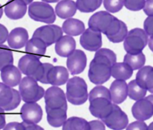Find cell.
Segmentation results:
<instances>
[{
    "label": "cell",
    "instance_id": "cell-34",
    "mask_svg": "<svg viewBox=\"0 0 153 130\" xmlns=\"http://www.w3.org/2000/svg\"><path fill=\"white\" fill-rule=\"evenodd\" d=\"M97 98H105L107 99L111 100L109 89L103 86H97L94 87L88 95V100L91 101Z\"/></svg>",
    "mask_w": 153,
    "mask_h": 130
},
{
    "label": "cell",
    "instance_id": "cell-41",
    "mask_svg": "<svg viewBox=\"0 0 153 130\" xmlns=\"http://www.w3.org/2000/svg\"><path fill=\"white\" fill-rule=\"evenodd\" d=\"M144 31L148 36L152 37L153 36V16H148L144 21L143 23Z\"/></svg>",
    "mask_w": 153,
    "mask_h": 130
},
{
    "label": "cell",
    "instance_id": "cell-14",
    "mask_svg": "<svg viewBox=\"0 0 153 130\" xmlns=\"http://www.w3.org/2000/svg\"><path fill=\"white\" fill-rule=\"evenodd\" d=\"M21 118L24 123L37 124L43 118V110L37 103H25L20 110Z\"/></svg>",
    "mask_w": 153,
    "mask_h": 130
},
{
    "label": "cell",
    "instance_id": "cell-19",
    "mask_svg": "<svg viewBox=\"0 0 153 130\" xmlns=\"http://www.w3.org/2000/svg\"><path fill=\"white\" fill-rule=\"evenodd\" d=\"M0 71L2 83L9 87L16 86L22 80V73L17 67L13 65H7Z\"/></svg>",
    "mask_w": 153,
    "mask_h": 130
},
{
    "label": "cell",
    "instance_id": "cell-15",
    "mask_svg": "<svg viewBox=\"0 0 153 130\" xmlns=\"http://www.w3.org/2000/svg\"><path fill=\"white\" fill-rule=\"evenodd\" d=\"M67 65L69 71L73 75L83 72L87 65V56L82 50H75L67 57Z\"/></svg>",
    "mask_w": 153,
    "mask_h": 130
},
{
    "label": "cell",
    "instance_id": "cell-39",
    "mask_svg": "<svg viewBox=\"0 0 153 130\" xmlns=\"http://www.w3.org/2000/svg\"><path fill=\"white\" fill-rule=\"evenodd\" d=\"M128 28H127V25H126L125 22H123L121 27V29L120 30V31L118 32V34L117 35H115L114 37H111V39H109L111 43H120L121 42H123L124 40L126 37L127 34H128Z\"/></svg>",
    "mask_w": 153,
    "mask_h": 130
},
{
    "label": "cell",
    "instance_id": "cell-31",
    "mask_svg": "<svg viewBox=\"0 0 153 130\" xmlns=\"http://www.w3.org/2000/svg\"><path fill=\"white\" fill-rule=\"evenodd\" d=\"M102 0H76V7L82 13H91L101 6Z\"/></svg>",
    "mask_w": 153,
    "mask_h": 130
},
{
    "label": "cell",
    "instance_id": "cell-1",
    "mask_svg": "<svg viewBox=\"0 0 153 130\" xmlns=\"http://www.w3.org/2000/svg\"><path fill=\"white\" fill-rule=\"evenodd\" d=\"M117 62V55L108 48L97 51L94 59L90 63L88 77L91 83L102 85L111 77V67Z\"/></svg>",
    "mask_w": 153,
    "mask_h": 130
},
{
    "label": "cell",
    "instance_id": "cell-13",
    "mask_svg": "<svg viewBox=\"0 0 153 130\" xmlns=\"http://www.w3.org/2000/svg\"><path fill=\"white\" fill-rule=\"evenodd\" d=\"M42 65L40 57L33 54L22 56L18 62V68L21 73L34 78Z\"/></svg>",
    "mask_w": 153,
    "mask_h": 130
},
{
    "label": "cell",
    "instance_id": "cell-27",
    "mask_svg": "<svg viewBox=\"0 0 153 130\" xmlns=\"http://www.w3.org/2000/svg\"><path fill=\"white\" fill-rule=\"evenodd\" d=\"M46 48L47 46L44 42L37 37H32L31 40H28L25 45V51L38 57L45 54Z\"/></svg>",
    "mask_w": 153,
    "mask_h": 130
},
{
    "label": "cell",
    "instance_id": "cell-4",
    "mask_svg": "<svg viewBox=\"0 0 153 130\" xmlns=\"http://www.w3.org/2000/svg\"><path fill=\"white\" fill-rule=\"evenodd\" d=\"M148 35L141 28H134L128 32L124 40L123 47L127 54H137L141 53L148 44Z\"/></svg>",
    "mask_w": 153,
    "mask_h": 130
},
{
    "label": "cell",
    "instance_id": "cell-12",
    "mask_svg": "<svg viewBox=\"0 0 153 130\" xmlns=\"http://www.w3.org/2000/svg\"><path fill=\"white\" fill-rule=\"evenodd\" d=\"M80 44L89 51H97L101 48L102 45V33L91 30L85 29L80 37Z\"/></svg>",
    "mask_w": 153,
    "mask_h": 130
},
{
    "label": "cell",
    "instance_id": "cell-29",
    "mask_svg": "<svg viewBox=\"0 0 153 130\" xmlns=\"http://www.w3.org/2000/svg\"><path fill=\"white\" fill-rule=\"evenodd\" d=\"M89 122L79 117L67 119L62 126V130H89Z\"/></svg>",
    "mask_w": 153,
    "mask_h": 130
},
{
    "label": "cell",
    "instance_id": "cell-3",
    "mask_svg": "<svg viewBox=\"0 0 153 130\" xmlns=\"http://www.w3.org/2000/svg\"><path fill=\"white\" fill-rule=\"evenodd\" d=\"M19 89L21 99L25 103H36L43 98L45 94L43 88L39 86L37 80L29 76L21 80Z\"/></svg>",
    "mask_w": 153,
    "mask_h": 130
},
{
    "label": "cell",
    "instance_id": "cell-46",
    "mask_svg": "<svg viewBox=\"0 0 153 130\" xmlns=\"http://www.w3.org/2000/svg\"><path fill=\"white\" fill-rule=\"evenodd\" d=\"M22 123L25 126V130H44L43 128L37 124H30V123H24V122H22Z\"/></svg>",
    "mask_w": 153,
    "mask_h": 130
},
{
    "label": "cell",
    "instance_id": "cell-48",
    "mask_svg": "<svg viewBox=\"0 0 153 130\" xmlns=\"http://www.w3.org/2000/svg\"><path fill=\"white\" fill-rule=\"evenodd\" d=\"M148 45H149V47L150 48V50L153 52V36L149 37V40H148Z\"/></svg>",
    "mask_w": 153,
    "mask_h": 130
},
{
    "label": "cell",
    "instance_id": "cell-38",
    "mask_svg": "<svg viewBox=\"0 0 153 130\" xmlns=\"http://www.w3.org/2000/svg\"><path fill=\"white\" fill-rule=\"evenodd\" d=\"M146 0H124V6L132 11L142 10L145 5Z\"/></svg>",
    "mask_w": 153,
    "mask_h": 130
},
{
    "label": "cell",
    "instance_id": "cell-11",
    "mask_svg": "<svg viewBox=\"0 0 153 130\" xmlns=\"http://www.w3.org/2000/svg\"><path fill=\"white\" fill-rule=\"evenodd\" d=\"M89 110L91 115L99 119L105 118L113 110L111 100L105 98H97L90 101Z\"/></svg>",
    "mask_w": 153,
    "mask_h": 130
},
{
    "label": "cell",
    "instance_id": "cell-2",
    "mask_svg": "<svg viewBox=\"0 0 153 130\" xmlns=\"http://www.w3.org/2000/svg\"><path fill=\"white\" fill-rule=\"evenodd\" d=\"M67 99L70 104L80 106L88 100V86L83 78L74 77L67 83Z\"/></svg>",
    "mask_w": 153,
    "mask_h": 130
},
{
    "label": "cell",
    "instance_id": "cell-8",
    "mask_svg": "<svg viewBox=\"0 0 153 130\" xmlns=\"http://www.w3.org/2000/svg\"><path fill=\"white\" fill-rule=\"evenodd\" d=\"M102 121L112 130H123L128 125L127 115L121 109L120 107L114 104H113V110L111 114L102 119Z\"/></svg>",
    "mask_w": 153,
    "mask_h": 130
},
{
    "label": "cell",
    "instance_id": "cell-24",
    "mask_svg": "<svg viewBox=\"0 0 153 130\" xmlns=\"http://www.w3.org/2000/svg\"><path fill=\"white\" fill-rule=\"evenodd\" d=\"M47 114V121L53 127H61L67 119V108H60L51 109L46 108Z\"/></svg>",
    "mask_w": 153,
    "mask_h": 130
},
{
    "label": "cell",
    "instance_id": "cell-25",
    "mask_svg": "<svg viewBox=\"0 0 153 130\" xmlns=\"http://www.w3.org/2000/svg\"><path fill=\"white\" fill-rule=\"evenodd\" d=\"M61 28L63 32L70 37L82 35V33L85 31L84 22L79 19H73V18H70L64 21Z\"/></svg>",
    "mask_w": 153,
    "mask_h": 130
},
{
    "label": "cell",
    "instance_id": "cell-51",
    "mask_svg": "<svg viewBox=\"0 0 153 130\" xmlns=\"http://www.w3.org/2000/svg\"><path fill=\"white\" fill-rule=\"evenodd\" d=\"M3 12H4L3 11V8H2V7H1V4H0V19H1V16H2Z\"/></svg>",
    "mask_w": 153,
    "mask_h": 130
},
{
    "label": "cell",
    "instance_id": "cell-5",
    "mask_svg": "<svg viewBox=\"0 0 153 130\" xmlns=\"http://www.w3.org/2000/svg\"><path fill=\"white\" fill-rule=\"evenodd\" d=\"M28 16L31 19L46 24H52L56 19L53 7L49 3L34 1L28 6Z\"/></svg>",
    "mask_w": 153,
    "mask_h": 130
},
{
    "label": "cell",
    "instance_id": "cell-30",
    "mask_svg": "<svg viewBox=\"0 0 153 130\" xmlns=\"http://www.w3.org/2000/svg\"><path fill=\"white\" fill-rule=\"evenodd\" d=\"M123 62L128 64L133 70H137L144 66L146 62V57L143 52L137 54H126L124 57Z\"/></svg>",
    "mask_w": 153,
    "mask_h": 130
},
{
    "label": "cell",
    "instance_id": "cell-32",
    "mask_svg": "<svg viewBox=\"0 0 153 130\" xmlns=\"http://www.w3.org/2000/svg\"><path fill=\"white\" fill-rule=\"evenodd\" d=\"M147 90L139 86L135 80H133L128 84V96L131 100L137 101L144 98Z\"/></svg>",
    "mask_w": 153,
    "mask_h": 130
},
{
    "label": "cell",
    "instance_id": "cell-7",
    "mask_svg": "<svg viewBox=\"0 0 153 130\" xmlns=\"http://www.w3.org/2000/svg\"><path fill=\"white\" fill-rule=\"evenodd\" d=\"M62 36L63 31L61 27L49 24L37 28L34 32L32 37L40 38L48 47L56 43Z\"/></svg>",
    "mask_w": 153,
    "mask_h": 130
},
{
    "label": "cell",
    "instance_id": "cell-42",
    "mask_svg": "<svg viewBox=\"0 0 153 130\" xmlns=\"http://www.w3.org/2000/svg\"><path fill=\"white\" fill-rule=\"evenodd\" d=\"M89 130H105V125L102 120H95L89 122Z\"/></svg>",
    "mask_w": 153,
    "mask_h": 130
},
{
    "label": "cell",
    "instance_id": "cell-37",
    "mask_svg": "<svg viewBox=\"0 0 153 130\" xmlns=\"http://www.w3.org/2000/svg\"><path fill=\"white\" fill-rule=\"evenodd\" d=\"M123 23V22L120 19H118L117 18L115 17L114 21L112 22V23L111 24V25L109 26V28H108L107 31L104 33L105 35L108 37V39H111V37H114L115 35L118 34V32L120 31V30L121 29V27H122Z\"/></svg>",
    "mask_w": 153,
    "mask_h": 130
},
{
    "label": "cell",
    "instance_id": "cell-18",
    "mask_svg": "<svg viewBox=\"0 0 153 130\" xmlns=\"http://www.w3.org/2000/svg\"><path fill=\"white\" fill-rule=\"evenodd\" d=\"M27 9V4L22 0H10L4 7V13L10 19L17 20L25 16Z\"/></svg>",
    "mask_w": 153,
    "mask_h": 130
},
{
    "label": "cell",
    "instance_id": "cell-47",
    "mask_svg": "<svg viewBox=\"0 0 153 130\" xmlns=\"http://www.w3.org/2000/svg\"><path fill=\"white\" fill-rule=\"evenodd\" d=\"M6 125L5 114H4V109L0 108V130L2 129Z\"/></svg>",
    "mask_w": 153,
    "mask_h": 130
},
{
    "label": "cell",
    "instance_id": "cell-36",
    "mask_svg": "<svg viewBox=\"0 0 153 130\" xmlns=\"http://www.w3.org/2000/svg\"><path fill=\"white\" fill-rule=\"evenodd\" d=\"M105 8L110 13L119 12L124 6V0H102Z\"/></svg>",
    "mask_w": 153,
    "mask_h": 130
},
{
    "label": "cell",
    "instance_id": "cell-35",
    "mask_svg": "<svg viewBox=\"0 0 153 130\" xmlns=\"http://www.w3.org/2000/svg\"><path fill=\"white\" fill-rule=\"evenodd\" d=\"M52 66L53 65L52 64L48 63V62H44V63L42 62V65L40 66V68L39 69L38 72L37 73L35 77H34V80L40 82V83H43V84H49L47 79L48 73H49V70L52 68Z\"/></svg>",
    "mask_w": 153,
    "mask_h": 130
},
{
    "label": "cell",
    "instance_id": "cell-21",
    "mask_svg": "<svg viewBox=\"0 0 153 130\" xmlns=\"http://www.w3.org/2000/svg\"><path fill=\"white\" fill-rule=\"evenodd\" d=\"M48 83L55 86H61L69 80V71L64 66H52L48 73Z\"/></svg>",
    "mask_w": 153,
    "mask_h": 130
},
{
    "label": "cell",
    "instance_id": "cell-52",
    "mask_svg": "<svg viewBox=\"0 0 153 130\" xmlns=\"http://www.w3.org/2000/svg\"><path fill=\"white\" fill-rule=\"evenodd\" d=\"M147 130H153V122H152V123L149 124V126H148Z\"/></svg>",
    "mask_w": 153,
    "mask_h": 130
},
{
    "label": "cell",
    "instance_id": "cell-6",
    "mask_svg": "<svg viewBox=\"0 0 153 130\" xmlns=\"http://www.w3.org/2000/svg\"><path fill=\"white\" fill-rule=\"evenodd\" d=\"M46 108L55 109L67 108V97L64 91L58 86H52L46 89L44 94Z\"/></svg>",
    "mask_w": 153,
    "mask_h": 130
},
{
    "label": "cell",
    "instance_id": "cell-33",
    "mask_svg": "<svg viewBox=\"0 0 153 130\" xmlns=\"http://www.w3.org/2000/svg\"><path fill=\"white\" fill-rule=\"evenodd\" d=\"M13 57L12 51L5 45L0 46V71L8 65H13Z\"/></svg>",
    "mask_w": 153,
    "mask_h": 130
},
{
    "label": "cell",
    "instance_id": "cell-44",
    "mask_svg": "<svg viewBox=\"0 0 153 130\" xmlns=\"http://www.w3.org/2000/svg\"><path fill=\"white\" fill-rule=\"evenodd\" d=\"M8 34L7 28L4 25L0 24V46L3 45L4 42L7 41Z\"/></svg>",
    "mask_w": 153,
    "mask_h": 130
},
{
    "label": "cell",
    "instance_id": "cell-43",
    "mask_svg": "<svg viewBox=\"0 0 153 130\" xmlns=\"http://www.w3.org/2000/svg\"><path fill=\"white\" fill-rule=\"evenodd\" d=\"M2 130H25V126L22 123L11 122L6 124Z\"/></svg>",
    "mask_w": 153,
    "mask_h": 130
},
{
    "label": "cell",
    "instance_id": "cell-9",
    "mask_svg": "<svg viewBox=\"0 0 153 130\" xmlns=\"http://www.w3.org/2000/svg\"><path fill=\"white\" fill-rule=\"evenodd\" d=\"M133 116L137 120L145 121L153 116V95L137 101L131 108Z\"/></svg>",
    "mask_w": 153,
    "mask_h": 130
},
{
    "label": "cell",
    "instance_id": "cell-28",
    "mask_svg": "<svg viewBox=\"0 0 153 130\" xmlns=\"http://www.w3.org/2000/svg\"><path fill=\"white\" fill-rule=\"evenodd\" d=\"M15 89L9 87L3 83H0V108L6 111L13 99Z\"/></svg>",
    "mask_w": 153,
    "mask_h": 130
},
{
    "label": "cell",
    "instance_id": "cell-49",
    "mask_svg": "<svg viewBox=\"0 0 153 130\" xmlns=\"http://www.w3.org/2000/svg\"><path fill=\"white\" fill-rule=\"evenodd\" d=\"M43 2H46V3H55V2H58L60 0H42Z\"/></svg>",
    "mask_w": 153,
    "mask_h": 130
},
{
    "label": "cell",
    "instance_id": "cell-10",
    "mask_svg": "<svg viewBox=\"0 0 153 130\" xmlns=\"http://www.w3.org/2000/svg\"><path fill=\"white\" fill-rule=\"evenodd\" d=\"M111 13L108 11H99L93 14L88 21L89 28L104 34L114 19Z\"/></svg>",
    "mask_w": 153,
    "mask_h": 130
},
{
    "label": "cell",
    "instance_id": "cell-22",
    "mask_svg": "<svg viewBox=\"0 0 153 130\" xmlns=\"http://www.w3.org/2000/svg\"><path fill=\"white\" fill-rule=\"evenodd\" d=\"M135 80L139 86L153 94V67L143 66L139 69Z\"/></svg>",
    "mask_w": 153,
    "mask_h": 130
},
{
    "label": "cell",
    "instance_id": "cell-17",
    "mask_svg": "<svg viewBox=\"0 0 153 130\" xmlns=\"http://www.w3.org/2000/svg\"><path fill=\"white\" fill-rule=\"evenodd\" d=\"M111 99L113 104H120L126 100L128 96V84L123 80H114L109 89Z\"/></svg>",
    "mask_w": 153,
    "mask_h": 130
},
{
    "label": "cell",
    "instance_id": "cell-26",
    "mask_svg": "<svg viewBox=\"0 0 153 130\" xmlns=\"http://www.w3.org/2000/svg\"><path fill=\"white\" fill-rule=\"evenodd\" d=\"M133 71L126 62H115L111 67V76L117 80L126 81L132 76Z\"/></svg>",
    "mask_w": 153,
    "mask_h": 130
},
{
    "label": "cell",
    "instance_id": "cell-50",
    "mask_svg": "<svg viewBox=\"0 0 153 130\" xmlns=\"http://www.w3.org/2000/svg\"><path fill=\"white\" fill-rule=\"evenodd\" d=\"M22 1H23L26 4H31V3H32V1H34V0H22Z\"/></svg>",
    "mask_w": 153,
    "mask_h": 130
},
{
    "label": "cell",
    "instance_id": "cell-23",
    "mask_svg": "<svg viewBox=\"0 0 153 130\" xmlns=\"http://www.w3.org/2000/svg\"><path fill=\"white\" fill-rule=\"evenodd\" d=\"M76 4L73 0H61L55 7V14L59 18L67 19L72 18L77 11Z\"/></svg>",
    "mask_w": 153,
    "mask_h": 130
},
{
    "label": "cell",
    "instance_id": "cell-16",
    "mask_svg": "<svg viewBox=\"0 0 153 130\" xmlns=\"http://www.w3.org/2000/svg\"><path fill=\"white\" fill-rule=\"evenodd\" d=\"M28 40V33L23 28H16L12 30L7 36V44L9 48L13 49H21L25 46Z\"/></svg>",
    "mask_w": 153,
    "mask_h": 130
},
{
    "label": "cell",
    "instance_id": "cell-20",
    "mask_svg": "<svg viewBox=\"0 0 153 130\" xmlns=\"http://www.w3.org/2000/svg\"><path fill=\"white\" fill-rule=\"evenodd\" d=\"M76 40L73 37L68 35L62 36L55 43V51L57 54L62 57H68L76 50Z\"/></svg>",
    "mask_w": 153,
    "mask_h": 130
},
{
    "label": "cell",
    "instance_id": "cell-40",
    "mask_svg": "<svg viewBox=\"0 0 153 130\" xmlns=\"http://www.w3.org/2000/svg\"><path fill=\"white\" fill-rule=\"evenodd\" d=\"M147 129L146 123L140 120L133 122L126 126V130H147Z\"/></svg>",
    "mask_w": 153,
    "mask_h": 130
},
{
    "label": "cell",
    "instance_id": "cell-45",
    "mask_svg": "<svg viewBox=\"0 0 153 130\" xmlns=\"http://www.w3.org/2000/svg\"><path fill=\"white\" fill-rule=\"evenodd\" d=\"M143 9L148 16H153V0H146Z\"/></svg>",
    "mask_w": 153,
    "mask_h": 130
}]
</instances>
